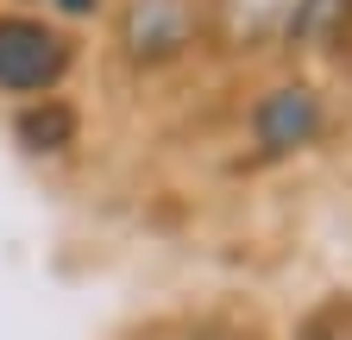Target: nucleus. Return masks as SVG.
<instances>
[{
  "mask_svg": "<svg viewBox=\"0 0 352 340\" xmlns=\"http://www.w3.org/2000/svg\"><path fill=\"white\" fill-rule=\"evenodd\" d=\"M69 63H76V45L63 25L38 13H0V95H13V101L57 95Z\"/></svg>",
  "mask_w": 352,
  "mask_h": 340,
  "instance_id": "1",
  "label": "nucleus"
},
{
  "mask_svg": "<svg viewBox=\"0 0 352 340\" xmlns=\"http://www.w3.org/2000/svg\"><path fill=\"white\" fill-rule=\"evenodd\" d=\"M195 0H126L120 13V45L132 63H170L195 45Z\"/></svg>",
  "mask_w": 352,
  "mask_h": 340,
  "instance_id": "2",
  "label": "nucleus"
},
{
  "mask_svg": "<svg viewBox=\"0 0 352 340\" xmlns=\"http://www.w3.org/2000/svg\"><path fill=\"white\" fill-rule=\"evenodd\" d=\"M315 133H321V95L308 89V82H277V89L258 95V107H252V139L271 151V158L302 151Z\"/></svg>",
  "mask_w": 352,
  "mask_h": 340,
  "instance_id": "3",
  "label": "nucleus"
},
{
  "mask_svg": "<svg viewBox=\"0 0 352 340\" xmlns=\"http://www.w3.org/2000/svg\"><path fill=\"white\" fill-rule=\"evenodd\" d=\"M308 0H214V38L227 51H264L289 45Z\"/></svg>",
  "mask_w": 352,
  "mask_h": 340,
  "instance_id": "4",
  "label": "nucleus"
},
{
  "mask_svg": "<svg viewBox=\"0 0 352 340\" xmlns=\"http://www.w3.org/2000/svg\"><path fill=\"white\" fill-rule=\"evenodd\" d=\"M76 133H82V120H76V107H69L63 95L19 101V114H13V139H19L32 158H57V151H69Z\"/></svg>",
  "mask_w": 352,
  "mask_h": 340,
  "instance_id": "5",
  "label": "nucleus"
},
{
  "mask_svg": "<svg viewBox=\"0 0 352 340\" xmlns=\"http://www.w3.org/2000/svg\"><path fill=\"white\" fill-rule=\"evenodd\" d=\"M101 0H57V13H95Z\"/></svg>",
  "mask_w": 352,
  "mask_h": 340,
  "instance_id": "6",
  "label": "nucleus"
}]
</instances>
